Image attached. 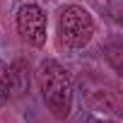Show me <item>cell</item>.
<instances>
[{
    "instance_id": "7a4b0ae2",
    "label": "cell",
    "mask_w": 123,
    "mask_h": 123,
    "mask_svg": "<svg viewBox=\"0 0 123 123\" xmlns=\"http://www.w3.org/2000/svg\"><path fill=\"white\" fill-rule=\"evenodd\" d=\"M58 36L68 48H85L94 36V19L80 5H68L58 17Z\"/></svg>"
},
{
    "instance_id": "5b68a950",
    "label": "cell",
    "mask_w": 123,
    "mask_h": 123,
    "mask_svg": "<svg viewBox=\"0 0 123 123\" xmlns=\"http://www.w3.org/2000/svg\"><path fill=\"white\" fill-rule=\"evenodd\" d=\"M106 58H109V63L116 73H121V58H123V46L121 43H111L106 48Z\"/></svg>"
},
{
    "instance_id": "6da1fadb",
    "label": "cell",
    "mask_w": 123,
    "mask_h": 123,
    "mask_svg": "<svg viewBox=\"0 0 123 123\" xmlns=\"http://www.w3.org/2000/svg\"><path fill=\"white\" fill-rule=\"evenodd\" d=\"M39 85H41V97L48 111L55 118H68L73 109V77L70 73L53 58H46L39 65Z\"/></svg>"
},
{
    "instance_id": "277c9868",
    "label": "cell",
    "mask_w": 123,
    "mask_h": 123,
    "mask_svg": "<svg viewBox=\"0 0 123 123\" xmlns=\"http://www.w3.org/2000/svg\"><path fill=\"white\" fill-rule=\"evenodd\" d=\"M29 92V63L24 58H17L7 65V94L24 97Z\"/></svg>"
},
{
    "instance_id": "3957f363",
    "label": "cell",
    "mask_w": 123,
    "mask_h": 123,
    "mask_svg": "<svg viewBox=\"0 0 123 123\" xmlns=\"http://www.w3.org/2000/svg\"><path fill=\"white\" fill-rule=\"evenodd\" d=\"M17 31L29 46L34 48L43 46L46 43V12L34 3L22 5L17 10Z\"/></svg>"
},
{
    "instance_id": "8992f818",
    "label": "cell",
    "mask_w": 123,
    "mask_h": 123,
    "mask_svg": "<svg viewBox=\"0 0 123 123\" xmlns=\"http://www.w3.org/2000/svg\"><path fill=\"white\" fill-rule=\"evenodd\" d=\"M0 89H5L7 92V65L0 60ZM10 97V94H7Z\"/></svg>"
},
{
    "instance_id": "ba28073f",
    "label": "cell",
    "mask_w": 123,
    "mask_h": 123,
    "mask_svg": "<svg viewBox=\"0 0 123 123\" xmlns=\"http://www.w3.org/2000/svg\"><path fill=\"white\" fill-rule=\"evenodd\" d=\"M89 123H116V121H99V118H94V121H89Z\"/></svg>"
},
{
    "instance_id": "52a82bcc",
    "label": "cell",
    "mask_w": 123,
    "mask_h": 123,
    "mask_svg": "<svg viewBox=\"0 0 123 123\" xmlns=\"http://www.w3.org/2000/svg\"><path fill=\"white\" fill-rule=\"evenodd\" d=\"M5 101H7V92H5V89H0V106H3Z\"/></svg>"
}]
</instances>
